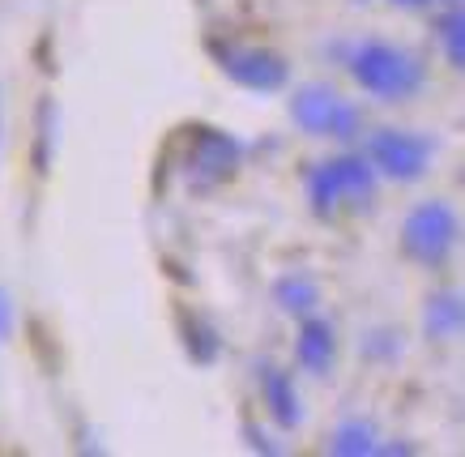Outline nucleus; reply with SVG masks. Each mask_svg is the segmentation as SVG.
I'll return each instance as SVG.
<instances>
[{
  "instance_id": "nucleus-1",
  "label": "nucleus",
  "mask_w": 465,
  "mask_h": 457,
  "mask_svg": "<svg viewBox=\"0 0 465 457\" xmlns=\"http://www.w3.org/2000/svg\"><path fill=\"white\" fill-rule=\"evenodd\" d=\"M351 73L367 94H381V99H406V94L423 86V65L393 44L354 47Z\"/></svg>"
},
{
  "instance_id": "nucleus-2",
  "label": "nucleus",
  "mask_w": 465,
  "mask_h": 457,
  "mask_svg": "<svg viewBox=\"0 0 465 457\" xmlns=\"http://www.w3.org/2000/svg\"><path fill=\"white\" fill-rule=\"evenodd\" d=\"M308 197H312V210L321 218L371 205V167H367V158L351 154V158L321 163V167L308 175Z\"/></svg>"
},
{
  "instance_id": "nucleus-3",
  "label": "nucleus",
  "mask_w": 465,
  "mask_h": 457,
  "mask_svg": "<svg viewBox=\"0 0 465 457\" xmlns=\"http://www.w3.org/2000/svg\"><path fill=\"white\" fill-rule=\"evenodd\" d=\"M183 175L193 188H213L231 180L240 167V142H231L218 129H193L183 137V158H180Z\"/></svg>"
},
{
  "instance_id": "nucleus-4",
  "label": "nucleus",
  "mask_w": 465,
  "mask_h": 457,
  "mask_svg": "<svg viewBox=\"0 0 465 457\" xmlns=\"http://www.w3.org/2000/svg\"><path fill=\"white\" fill-rule=\"evenodd\" d=\"M401 243H406V253L414 261L440 265V261L452 253V243H457V214H452L444 201H427V205H419V210L406 218Z\"/></svg>"
},
{
  "instance_id": "nucleus-5",
  "label": "nucleus",
  "mask_w": 465,
  "mask_h": 457,
  "mask_svg": "<svg viewBox=\"0 0 465 457\" xmlns=\"http://www.w3.org/2000/svg\"><path fill=\"white\" fill-rule=\"evenodd\" d=\"M291 115L299 120V129L321 133V137H354L359 133V112L329 86H303L291 99Z\"/></svg>"
},
{
  "instance_id": "nucleus-6",
  "label": "nucleus",
  "mask_w": 465,
  "mask_h": 457,
  "mask_svg": "<svg viewBox=\"0 0 465 457\" xmlns=\"http://www.w3.org/2000/svg\"><path fill=\"white\" fill-rule=\"evenodd\" d=\"M213 56L223 65L231 82H240L243 90L269 94V90L286 86V60L265 52V47H243V44H213Z\"/></svg>"
},
{
  "instance_id": "nucleus-7",
  "label": "nucleus",
  "mask_w": 465,
  "mask_h": 457,
  "mask_svg": "<svg viewBox=\"0 0 465 457\" xmlns=\"http://www.w3.org/2000/svg\"><path fill=\"white\" fill-rule=\"evenodd\" d=\"M367 158H371L389 180H423L427 163H431V142H427V137H414V133L384 129L367 142Z\"/></svg>"
},
{
  "instance_id": "nucleus-8",
  "label": "nucleus",
  "mask_w": 465,
  "mask_h": 457,
  "mask_svg": "<svg viewBox=\"0 0 465 457\" xmlns=\"http://www.w3.org/2000/svg\"><path fill=\"white\" fill-rule=\"evenodd\" d=\"M261 393H265V406L273 411V419H278L282 428H295L303 411H299V393L291 389L286 372H278V368L261 372Z\"/></svg>"
},
{
  "instance_id": "nucleus-9",
  "label": "nucleus",
  "mask_w": 465,
  "mask_h": 457,
  "mask_svg": "<svg viewBox=\"0 0 465 457\" xmlns=\"http://www.w3.org/2000/svg\"><path fill=\"white\" fill-rule=\"evenodd\" d=\"M299 363L308 372H316V376L333 363V329L324 321H308L299 329Z\"/></svg>"
},
{
  "instance_id": "nucleus-10",
  "label": "nucleus",
  "mask_w": 465,
  "mask_h": 457,
  "mask_svg": "<svg viewBox=\"0 0 465 457\" xmlns=\"http://www.w3.org/2000/svg\"><path fill=\"white\" fill-rule=\"evenodd\" d=\"M427 333L431 338H457L461 333V300L452 291L427 303Z\"/></svg>"
},
{
  "instance_id": "nucleus-11",
  "label": "nucleus",
  "mask_w": 465,
  "mask_h": 457,
  "mask_svg": "<svg viewBox=\"0 0 465 457\" xmlns=\"http://www.w3.org/2000/svg\"><path fill=\"white\" fill-rule=\"evenodd\" d=\"M278 303H282L286 313H312L316 308V286L308 278H282L278 283Z\"/></svg>"
},
{
  "instance_id": "nucleus-12",
  "label": "nucleus",
  "mask_w": 465,
  "mask_h": 457,
  "mask_svg": "<svg viewBox=\"0 0 465 457\" xmlns=\"http://www.w3.org/2000/svg\"><path fill=\"white\" fill-rule=\"evenodd\" d=\"M376 449V432L367 423H346V428L333 436V453H346V457H359V453H371Z\"/></svg>"
},
{
  "instance_id": "nucleus-13",
  "label": "nucleus",
  "mask_w": 465,
  "mask_h": 457,
  "mask_svg": "<svg viewBox=\"0 0 465 457\" xmlns=\"http://www.w3.org/2000/svg\"><path fill=\"white\" fill-rule=\"evenodd\" d=\"M440 39H444V47H449V65L452 69H461V60H465V52H461V9H452V14L440 22Z\"/></svg>"
},
{
  "instance_id": "nucleus-14",
  "label": "nucleus",
  "mask_w": 465,
  "mask_h": 457,
  "mask_svg": "<svg viewBox=\"0 0 465 457\" xmlns=\"http://www.w3.org/2000/svg\"><path fill=\"white\" fill-rule=\"evenodd\" d=\"M188 351H193L197 363H210L218 355V343H213V333L205 325H188Z\"/></svg>"
},
{
  "instance_id": "nucleus-15",
  "label": "nucleus",
  "mask_w": 465,
  "mask_h": 457,
  "mask_svg": "<svg viewBox=\"0 0 465 457\" xmlns=\"http://www.w3.org/2000/svg\"><path fill=\"white\" fill-rule=\"evenodd\" d=\"M14 333V303H9V295L0 291V343Z\"/></svg>"
},
{
  "instance_id": "nucleus-16",
  "label": "nucleus",
  "mask_w": 465,
  "mask_h": 457,
  "mask_svg": "<svg viewBox=\"0 0 465 457\" xmlns=\"http://www.w3.org/2000/svg\"><path fill=\"white\" fill-rule=\"evenodd\" d=\"M393 5H406V9H423V5H431V0H393Z\"/></svg>"
}]
</instances>
